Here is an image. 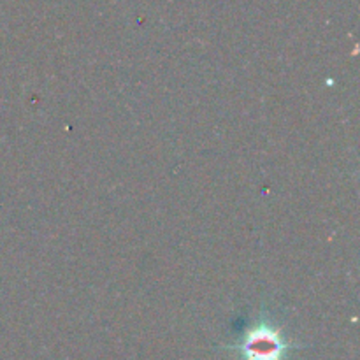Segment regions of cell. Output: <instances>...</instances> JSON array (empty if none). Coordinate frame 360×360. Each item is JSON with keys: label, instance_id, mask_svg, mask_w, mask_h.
I'll return each mask as SVG.
<instances>
[{"label": "cell", "instance_id": "1", "mask_svg": "<svg viewBox=\"0 0 360 360\" xmlns=\"http://www.w3.org/2000/svg\"><path fill=\"white\" fill-rule=\"evenodd\" d=\"M239 352L245 360H283L287 343L274 327L259 323L246 334Z\"/></svg>", "mask_w": 360, "mask_h": 360}]
</instances>
